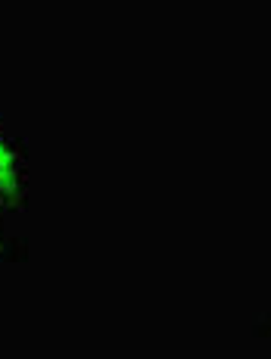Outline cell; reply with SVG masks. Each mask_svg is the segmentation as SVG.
Returning a JSON list of instances; mask_svg holds the SVG:
<instances>
[{"label":"cell","mask_w":271,"mask_h":359,"mask_svg":"<svg viewBox=\"0 0 271 359\" xmlns=\"http://www.w3.org/2000/svg\"><path fill=\"white\" fill-rule=\"evenodd\" d=\"M0 197L4 200H16L19 197V184H16V165L10 160V150L0 144Z\"/></svg>","instance_id":"6da1fadb"}]
</instances>
